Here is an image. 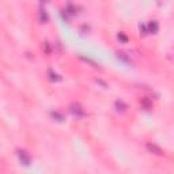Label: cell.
<instances>
[{"label":"cell","instance_id":"1","mask_svg":"<svg viewBox=\"0 0 174 174\" xmlns=\"http://www.w3.org/2000/svg\"><path fill=\"white\" fill-rule=\"evenodd\" d=\"M69 112L74 116H76V117H84V114H86L83 108L80 106L79 103H71L69 105Z\"/></svg>","mask_w":174,"mask_h":174},{"label":"cell","instance_id":"2","mask_svg":"<svg viewBox=\"0 0 174 174\" xmlns=\"http://www.w3.org/2000/svg\"><path fill=\"white\" fill-rule=\"evenodd\" d=\"M16 152H18L19 161H21L25 166H29L30 165V155H29V154H27L25 150H18Z\"/></svg>","mask_w":174,"mask_h":174},{"label":"cell","instance_id":"3","mask_svg":"<svg viewBox=\"0 0 174 174\" xmlns=\"http://www.w3.org/2000/svg\"><path fill=\"white\" fill-rule=\"evenodd\" d=\"M147 150L151 151L152 154H156V155H163V151L156 144H152V143H147Z\"/></svg>","mask_w":174,"mask_h":174},{"label":"cell","instance_id":"4","mask_svg":"<svg viewBox=\"0 0 174 174\" xmlns=\"http://www.w3.org/2000/svg\"><path fill=\"white\" fill-rule=\"evenodd\" d=\"M114 108H116V110H117V112H121V113H124L125 110H127V105H125V103L122 102L121 99L116 101V102H114Z\"/></svg>","mask_w":174,"mask_h":174},{"label":"cell","instance_id":"5","mask_svg":"<svg viewBox=\"0 0 174 174\" xmlns=\"http://www.w3.org/2000/svg\"><path fill=\"white\" fill-rule=\"evenodd\" d=\"M65 14H69V15L78 14V6H75V4H67V7H65Z\"/></svg>","mask_w":174,"mask_h":174},{"label":"cell","instance_id":"6","mask_svg":"<svg viewBox=\"0 0 174 174\" xmlns=\"http://www.w3.org/2000/svg\"><path fill=\"white\" fill-rule=\"evenodd\" d=\"M156 31H158V23L155 21L150 22L148 23V33H156Z\"/></svg>","mask_w":174,"mask_h":174},{"label":"cell","instance_id":"7","mask_svg":"<svg viewBox=\"0 0 174 174\" xmlns=\"http://www.w3.org/2000/svg\"><path fill=\"white\" fill-rule=\"evenodd\" d=\"M48 75H49V79L52 80V82H59V80H61L60 75H57L56 72H53V71H49V72H48Z\"/></svg>","mask_w":174,"mask_h":174},{"label":"cell","instance_id":"8","mask_svg":"<svg viewBox=\"0 0 174 174\" xmlns=\"http://www.w3.org/2000/svg\"><path fill=\"white\" fill-rule=\"evenodd\" d=\"M40 22H42V23H45V22L48 21V15L46 12H45V10H40Z\"/></svg>","mask_w":174,"mask_h":174},{"label":"cell","instance_id":"9","mask_svg":"<svg viewBox=\"0 0 174 174\" xmlns=\"http://www.w3.org/2000/svg\"><path fill=\"white\" fill-rule=\"evenodd\" d=\"M50 116H52L53 118H56L57 121H63V120H64L63 114H60V113H59V112H56V110H55V112H50Z\"/></svg>","mask_w":174,"mask_h":174},{"label":"cell","instance_id":"10","mask_svg":"<svg viewBox=\"0 0 174 174\" xmlns=\"http://www.w3.org/2000/svg\"><path fill=\"white\" fill-rule=\"evenodd\" d=\"M140 103H142V105H143V106H144L147 110H148V109H151V101H150V99H147V98H143V99L140 101Z\"/></svg>","mask_w":174,"mask_h":174},{"label":"cell","instance_id":"11","mask_svg":"<svg viewBox=\"0 0 174 174\" xmlns=\"http://www.w3.org/2000/svg\"><path fill=\"white\" fill-rule=\"evenodd\" d=\"M118 40H120V41H122V42H127L128 41V37L125 36L124 33H118Z\"/></svg>","mask_w":174,"mask_h":174}]
</instances>
